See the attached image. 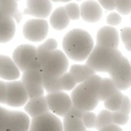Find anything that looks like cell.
Here are the masks:
<instances>
[{
    "instance_id": "cell-31",
    "label": "cell",
    "mask_w": 131,
    "mask_h": 131,
    "mask_svg": "<svg viewBox=\"0 0 131 131\" xmlns=\"http://www.w3.org/2000/svg\"><path fill=\"white\" fill-rule=\"evenodd\" d=\"M82 122L86 129L94 128L96 127L97 124V115L91 111L84 112L82 117Z\"/></svg>"
},
{
    "instance_id": "cell-40",
    "label": "cell",
    "mask_w": 131,
    "mask_h": 131,
    "mask_svg": "<svg viewBox=\"0 0 131 131\" xmlns=\"http://www.w3.org/2000/svg\"><path fill=\"white\" fill-rule=\"evenodd\" d=\"M98 3L101 5L106 10L108 11H112L115 8L114 0H100Z\"/></svg>"
},
{
    "instance_id": "cell-4",
    "label": "cell",
    "mask_w": 131,
    "mask_h": 131,
    "mask_svg": "<svg viewBox=\"0 0 131 131\" xmlns=\"http://www.w3.org/2000/svg\"><path fill=\"white\" fill-rule=\"evenodd\" d=\"M69 68V62L65 54L57 49L42 64L43 74L50 78H60Z\"/></svg>"
},
{
    "instance_id": "cell-2",
    "label": "cell",
    "mask_w": 131,
    "mask_h": 131,
    "mask_svg": "<svg viewBox=\"0 0 131 131\" xmlns=\"http://www.w3.org/2000/svg\"><path fill=\"white\" fill-rule=\"evenodd\" d=\"M123 57L117 49L95 45L86 60V65L95 72H109Z\"/></svg>"
},
{
    "instance_id": "cell-44",
    "label": "cell",
    "mask_w": 131,
    "mask_h": 131,
    "mask_svg": "<svg viewBox=\"0 0 131 131\" xmlns=\"http://www.w3.org/2000/svg\"><path fill=\"white\" fill-rule=\"evenodd\" d=\"M86 131H91V130H86Z\"/></svg>"
},
{
    "instance_id": "cell-7",
    "label": "cell",
    "mask_w": 131,
    "mask_h": 131,
    "mask_svg": "<svg viewBox=\"0 0 131 131\" xmlns=\"http://www.w3.org/2000/svg\"><path fill=\"white\" fill-rule=\"evenodd\" d=\"M108 73L119 91H125L131 87L130 62L125 57L123 56Z\"/></svg>"
},
{
    "instance_id": "cell-38",
    "label": "cell",
    "mask_w": 131,
    "mask_h": 131,
    "mask_svg": "<svg viewBox=\"0 0 131 131\" xmlns=\"http://www.w3.org/2000/svg\"><path fill=\"white\" fill-rule=\"evenodd\" d=\"M7 94V82L0 80V104H5Z\"/></svg>"
},
{
    "instance_id": "cell-6",
    "label": "cell",
    "mask_w": 131,
    "mask_h": 131,
    "mask_svg": "<svg viewBox=\"0 0 131 131\" xmlns=\"http://www.w3.org/2000/svg\"><path fill=\"white\" fill-rule=\"evenodd\" d=\"M21 81L25 86L29 98L44 96L45 89L41 69H31L22 72Z\"/></svg>"
},
{
    "instance_id": "cell-18",
    "label": "cell",
    "mask_w": 131,
    "mask_h": 131,
    "mask_svg": "<svg viewBox=\"0 0 131 131\" xmlns=\"http://www.w3.org/2000/svg\"><path fill=\"white\" fill-rule=\"evenodd\" d=\"M49 23L51 26L57 31L64 30L68 26L70 18H68L64 6L58 7L51 12L49 18Z\"/></svg>"
},
{
    "instance_id": "cell-13",
    "label": "cell",
    "mask_w": 131,
    "mask_h": 131,
    "mask_svg": "<svg viewBox=\"0 0 131 131\" xmlns=\"http://www.w3.org/2000/svg\"><path fill=\"white\" fill-rule=\"evenodd\" d=\"M31 118L22 111L8 110L5 131H29Z\"/></svg>"
},
{
    "instance_id": "cell-37",
    "label": "cell",
    "mask_w": 131,
    "mask_h": 131,
    "mask_svg": "<svg viewBox=\"0 0 131 131\" xmlns=\"http://www.w3.org/2000/svg\"><path fill=\"white\" fill-rule=\"evenodd\" d=\"M121 38L124 45L131 41V27H125L121 30Z\"/></svg>"
},
{
    "instance_id": "cell-29",
    "label": "cell",
    "mask_w": 131,
    "mask_h": 131,
    "mask_svg": "<svg viewBox=\"0 0 131 131\" xmlns=\"http://www.w3.org/2000/svg\"><path fill=\"white\" fill-rule=\"evenodd\" d=\"M58 48V41L53 38H48L37 48V54L52 53Z\"/></svg>"
},
{
    "instance_id": "cell-25",
    "label": "cell",
    "mask_w": 131,
    "mask_h": 131,
    "mask_svg": "<svg viewBox=\"0 0 131 131\" xmlns=\"http://www.w3.org/2000/svg\"><path fill=\"white\" fill-rule=\"evenodd\" d=\"M43 87L45 91L48 92V94L62 91L60 85L59 78H50L44 74H43Z\"/></svg>"
},
{
    "instance_id": "cell-15",
    "label": "cell",
    "mask_w": 131,
    "mask_h": 131,
    "mask_svg": "<svg viewBox=\"0 0 131 131\" xmlns=\"http://www.w3.org/2000/svg\"><path fill=\"white\" fill-rule=\"evenodd\" d=\"M25 113L31 118H35L49 112L45 96L29 98L24 106Z\"/></svg>"
},
{
    "instance_id": "cell-41",
    "label": "cell",
    "mask_w": 131,
    "mask_h": 131,
    "mask_svg": "<svg viewBox=\"0 0 131 131\" xmlns=\"http://www.w3.org/2000/svg\"><path fill=\"white\" fill-rule=\"evenodd\" d=\"M97 131H124L120 126L115 125V124H111L107 127H104L103 128H101L99 130H97Z\"/></svg>"
},
{
    "instance_id": "cell-17",
    "label": "cell",
    "mask_w": 131,
    "mask_h": 131,
    "mask_svg": "<svg viewBox=\"0 0 131 131\" xmlns=\"http://www.w3.org/2000/svg\"><path fill=\"white\" fill-rule=\"evenodd\" d=\"M21 75L12 59L4 54H0V78L8 81H17Z\"/></svg>"
},
{
    "instance_id": "cell-36",
    "label": "cell",
    "mask_w": 131,
    "mask_h": 131,
    "mask_svg": "<svg viewBox=\"0 0 131 131\" xmlns=\"http://www.w3.org/2000/svg\"><path fill=\"white\" fill-rule=\"evenodd\" d=\"M121 112L126 114L127 115H129V114L130 113L131 111V101L130 98L127 96H124L123 98V101H122V104L121 107L119 110Z\"/></svg>"
},
{
    "instance_id": "cell-9",
    "label": "cell",
    "mask_w": 131,
    "mask_h": 131,
    "mask_svg": "<svg viewBox=\"0 0 131 131\" xmlns=\"http://www.w3.org/2000/svg\"><path fill=\"white\" fill-rule=\"evenodd\" d=\"M45 98L49 111L58 117H64L72 107L71 97L64 91L47 94Z\"/></svg>"
},
{
    "instance_id": "cell-26",
    "label": "cell",
    "mask_w": 131,
    "mask_h": 131,
    "mask_svg": "<svg viewBox=\"0 0 131 131\" xmlns=\"http://www.w3.org/2000/svg\"><path fill=\"white\" fill-rule=\"evenodd\" d=\"M111 124H114L112 112L107 110L101 111L99 113V114L97 116V124H96L95 127L97 130H99L101 128H103L104 127H107Z\"/></svg>"
},
{
    "instance_id": "cell-33",
    "label": "cell",
    "mask_w": 131,
    "mask_h": 131,
    "mask_svg": "<svg viewBox=\"0 0 131 131\" xmlns=\"http://www.w3.org/2000/svg\"><path fill=\"white\" fill-rule=\"evenodd\" d=\"M113 124L117 126L125 125L129 121V115L121 112L120 111L116 112H112Z\"/></svg>"
},
{
    "instance_id": "cell-23",
    "label": "cell",
    "mask_w": 131,
    "mask_h": 131,
    "mask_svg": "<svg viewBox=\"0 0 131 131\" xmlns=\"http://www.w3.org/2000/svg\"><path fill=\"white\" fill-rule=\"evenodd\" d=\"M63 131H86L82 120L64 116L62 121Z\"/></svg>"
},
{
    "instance_id": "cell-16",
    "label": "cell",
    "mask_w": 131,
    "mask_h": 131,
    "mask_svg": "<svg viewBox=\"0 0 131 131\" xmlns=\"http://www.w3.org/2000/svg\"><path fill=\"white\" fill-rule=\"evenodd\" d=\"M80 14L84 21L94 23L101 18L103 12L101 6L97 2L86 1L80 6Z\"/></svg>"
},
{
    "instance_id": "cell-34",
    "label": "cell",
    "mask_w": 131,
    "mask_h": 131,
    "mask_svg": "<svg viewBox=\"0 0 131 131\" xmlns=\"http://www.w3.org/2000/svg\"><path fill=\"white\" fill-rule=\"evenodd\" d=\"M122 21L121 16L117 12H111L107 17V22L111 26L119 25Z\"/></svg>"
},
{
    "instance_id": "cell-11",
    "label": "cell",
    "mask_w": 131,
    "mask_h": 131,
    "mask_svg": "<svg viewBox=\"0 0 131 131\" xmlns=\"http://www.w3.org/2000/svg\"><path fill=\"white\" fill-rule=\"evenodd\" d=\"M30 131H63V125L61 119L48 112L41 116L31 119Z\"/></svg>"
},
{
    "instance_id": "cell-19",
    "label": "cell",
    "mask_w": 131,
    "mask_h": 131,
    "mask_svg": "<svg viewBox=\"0 0 131 131\" xmlns=\"http://www.w3.org/2000/svg\"><path fill=\"white\" fill-rule=\"evenodd\" d=\"M15 23L14 19L7 16L0 21V43H7L12 40L16 31Z\"/></svg>"
},
{
    "instance_id": "cell-21",
    "label": "cell",
    "mask_w": 131,
    "mask_h": 131,
    "mask_svg": "<svg viewBox=\"0 0 131 131\" xmlns=\"http://www.w3.org/2000/svg\"><path fill=\"white\" fill-rule=\"evenodd\" d=\"M68 72L74 77L78 84L84 83L95 74V71L86 64H73Z\"/></svg>"
},
{
    "instance_id": "cell-5",
    "label": "cell",
    "mask_w": 131,
    "mask_h": 131,
    "mask_svg": "<svg viewBox=\"0 0 131 131\" xmlns=\"http://www.w3.org/2000/svg\"><path fill=\"white\" fill-rule=\"evenodd\" d=\"M72 106L84 112L93 111L99 103V97L89 91L83 83L78 84L71 94Z\"/></svg>"
},
{
    "instance_id": "cell-22",
    "label": "cell",
    "mask_w": 131,
    "mask_h": 131,
    "mask_svg": "<svg viewBox=\"0 0 131 131\" xmlns=\"http://www.w3.org/2000/svg\"><path fill=\"white\" fill-rule=\"evenodd\" d=\"M118 88L111 78H102L99 91V101H105L118 91Z\"/></svg>"
},
{
    "instance_id": "cell-39",
    "label": "cell",
    "mask_w": 131,
    "mask_h": 131,
    "mask_svg": "<svg viewBox=\"0 0 131 131\" xmlns=\"http://www.w3.org/2000/svg\"><path fill=\"white\" fill-rule=\"evenodd\" d=\"M84 114V111H81V110L76 108L75 107L72 106L65 116L71 117H75V118H78V119L82 120V117H83Z\"/></svg>"
},
{
    "instance_id": "cell-20",
    "label": "cell",
    "mask_w": 131,
    "mask_h": 131,
    "mask_svg": "<svg viewBox=\"0 0 131 131\" xmlns=\"http://www.w3.org/2000/svg\"><path fill=\"white\" fill-rule=\"evenodd\" d=\"M0 10L5 16L12 18L15 22L19 23L22 14L18 8V4L15 0H0Z\"/></svg>"
},
{
    "instance_id": "cell-10",
    "label": "cell",
    "mask_w": 131,
    "mask_h": 131,
    "mask_svg": "<svg viewBox=\"0 0 131 131\" xmlns=\"http://www.w3.org/2000/svg\"><path fill=\"white\" fill-rule=\"evenodd\" d=\"M28 99V93L21 81L7 82L5 104L12 107H21L25 105Z\"/></svg>"
},
{
    "instance_id": "cell-43",
    "label": "cell",
    "mask_w": 131,
    "mask_h": 131,
    "mask_svg": "<svg viewBox=\"0 0 131 131\" xmlns=\"http://www.w3.org/2000/svg\"><path fill=\"white\" fill-rule=\"evenodd\" d=\"M4 17H5L4 14H3V13L2 12V11L0 10V21H1V20H2V18H4Z\"/></svg>"
},
{
    "instance_id": "cell-46",
    "label": "cell",
    "mask_w": 131,
    "mask_h": 131,
    "mask_svg": "<svg viewBox=\"0 0 131 131\" xmlns=\"http://www.w3.org/2000/svg\"><path fill=\"white\" fill-rule=\"evenodd\" d=\"M130 18H131V17H130Z\"/></svg>"
},
{
    "instance_id": "cell-1",
    "label": "cell",
    "mask_w": 131,
    "mask_h": 131,
    "mask_svg": "<svg viewBox=\"0 0 131 131\" xmlns=\"http://www.w3.org/2000/svg\"><path fill=\"white\" fill-rule=\"evenodd\" d=\"M94 47L91 35L84 29L74 28L68 31L62 41L64 53L75 61L87 60Z\"/></svg>"
},
{
    "instance_id": "cell-12",
    "label": "cell",
    "mask_w": 131,
    "mask_h": 131,
    "mask_svg": "<svg viewBox=\"0 0 131 131\" xmlns=\"http://www.w3.org/2000/svg\"><path fill=\"white\" fill-rule=\"evenodd\" d=\"M52 11V3L48 0H28L23 11L25 15H30L37 19L49 17Z\"/></svg>"
},
{
    "instance_id": "cell-47",
    "label": "cell",
    "mask_w": 131,
    "mask_h": 131,
    "mask_svg": "<svg viewBox=\"0 0 131 131\" xmlns=\"http://www.w3.org/2000/svg\"><path fill=\"white\" fill-rule=\"evenodd\" d=\"M29 131H30V130H29Z\"/></svg>"
},
{
    "instance_id": "cell-14",
    "label": "cell",
    "mask_w": 131,
    "mask_h": 131,
    "mask_svg": "<svg viewBox=\"0 0 131 131\" xmlns=\"http://www.w3.org/2000/svg\"><path fill=\"white\" fill-rule=\"evenodd\" d=\"M119 33L112 26H104L97 33V45L117 49L119 46Z\"/></svg>"
},
{
    "instance_id": "cell-42",
    "label": "cell",
    "mask_w": 131,
    "mask_h": 131,
    "mask_svg": "<svg viewBox=\"0 0 131 131\" xmlns=\"http://www.w3.org/2000/svg\"><path fill=\"white\" fill-rule=\"evenodd\" d=\"M125 47H126V48H127V51H131V41H129L127 44H126V45H125Z\"/></svg>"
},
{
    "instance_id": "cell-45",
    "label": "cell",
    "mask_w": 131,
    "mask_h": 131,
    "mask_svg": "<svg viewBox=\"0 0 131 131\" xmlns=\"http://www.w3.org/2000/svg\"><path fill=\"white\" fill-rule=\"evenodd\" d=\"M130 65H131V61H130Z\"/></svg>"
},
{
    "instance_id": "cell-28",
    "label": "cell",
    "mask_w": 131,
    "mask_h": 131,
    "mask_svg": "<svg viewBox=\"0 0 131 131\" xmlns=\"http://www.w3.org/2000/svg\"><path fill=\"white\" fill-rule=\"evenodd\" d=\"M59 81L62 91H73L74 88L78 85L75 79L69 72H66L65 74H64L59 78Z\"/></svg>"
},
{
    "instance_id": "cell-27",
    "label": "cell",
    "mask_w": 131,
    "mask_h": 131,
    "mask_svg": "<svg viewBox=\"0 0 131 131\" xmlns=\"http://www.w3.org/2000/svg\"><path fill=\"white\" fill-rule=\"evenodd\" d=\"M101 81L102 78L99 75L95 74L94 75L88 78L86 81H84L83 84L89 91H91L93 94H94L99 97V91L101 85Z\"/></svg>"
},
{
    "instance_id": "cell-35",
    "label": "cell",
    "mask_w": 131,
    "mask_h": 131,
    "mask_svg": "<svg viewBox=\"0 0 131 131\" xmlns=\"http://www.w3.org/2000/svg\"><path fill=\"white\" fill-rule=\"evenodd\" d=\"M8 110L0 106V131H5Z\"/></svg>"
},
{
    "instance_id": "cell-24",
    "label": "cell",
    "mask_w": 131,
    "mask_h": 131,
    "mask_svg": "<svg viewBox=\"0 0 131 131\" xmlns=\"http://www.w3.org/2000/svg\"><path fill=\"white\" fill-rule=\"evenodd\" d=\"M124 94L121 91H118L116 94H114L112 97L108 98L104 101V107L107 108V111L111 112L118 111L121 107Z\"/></svg>"
},
{
    "instance_id": "cell-3",
    "label": "cell",
    "mask_w": 131,
    "mask_h": 131,
    "mask_svg": "<svg viewBox=\"0 0 131 131\" xmlns=\"http://www.w3.org/2000/svg\"><path fill=\"white\" fill-rule=\"evenodd\" d=\"M12 59L20 72L27 70L41 69L37 58V48L32 45L23 44L15 48Z\"/></svg>"
},
{
    "instance_id": "cell-32",
    "label": "cell",
    "mask_w": 131,
    "mask_h": 131,
    "mask_svg": "<svg viewBox=\"0 0 131 131\" xmlns=\"http://www.w3.org/2000/svg\"><path fill=\"white\" fill-rule=\"evenodd\" d=\"M115 8L120 14L129 15L131 12V0H116Z\"/></svg>"
},
{
    "instance_id": "cell-8",
    "label": "cell",
    "mask_w": 131,
    "mask_h": 131,
    "mask_svg": "<svg viewBox=\"0 0 131 131\" xmlns=\"http://www.w3.org/2000/svg\"><path fill=\"white\" fill-rule=\"evenodd\" d=\"M49 25L47 20L31 18L25 21L22 27L25 38L32 42H41L48 36Z\"/></svg>"
},
{
    "instance_id": "cell-30",
    "label": "cell",
    "mask_w": 131,
    "mask_h": 131,
    "mask_svg": "<svg viewBox=\"0 0 131 131\" xmlns=\"http://www.w3.org/2000/svg\"><path fill=\"white\" fill-rule=\"evenodd\" d=\"M70 20H78L81 17L80 7L74 2H70L64 6Z\"/></svg>"
}]
</instances>
